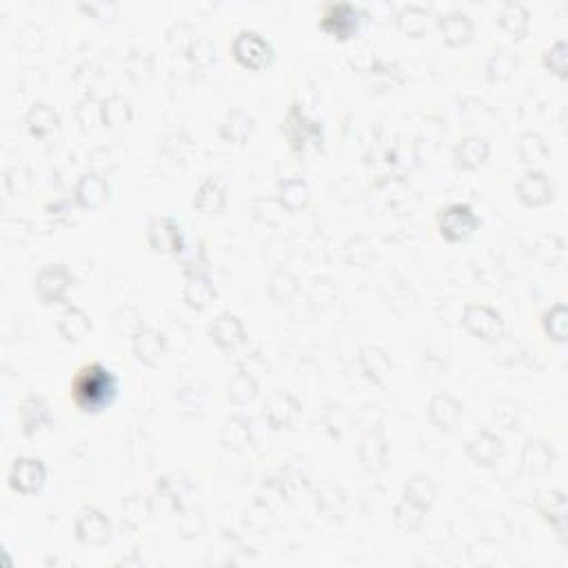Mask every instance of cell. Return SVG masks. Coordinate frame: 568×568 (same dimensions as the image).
I'll use <instances>...</instances> for the list:
<instances>
[{
    "label": "cell",
    "instance_id": "obj_6",
    "mask_svg": "<svg viewBox=\"0 0 568 568\" xmlns=\"http://www.w3.org/2000/svg\"><path fill=\"white\" fill-rule=\"evenodd\" d=\"M364 12L351 3H331L326 5L323 16H320V29L331 34L334 38L349 40L360 32V23Z\"/></svg>",
    "mask_w": 568,
    "mask_h": 568
},
{
    "label": "cell",
    "instance_id": "obj_35",
    "mask_svg": "<svg viewBox=\"0 0 568 568\" xmlns=\"http://www.w3.org/2000/svg\"><path fill=\"white\" fill-rule=\"evenodd\" d=\"M542 326H544V334L549 335L553 342L557 344H564L568 340V309L564 303H555L551 309L544 311L542 315Z\"/></svg>",
    "mask_w": 568,
    "mask_h": 568
},
{
    "label": "cell",
    "instance_id": "obj_2",
    "mask_svg": "<svg viewBox=\"0 0 568 568\" xmlns=\"http://www.w3.org/2000/svg\"><path fill=\"white\" fill-rule=\"evenodd\" d=\"M284 134L294 152L306 154L309 149L323 147V125L311 118L300 105H291L284 118Z\"/></svg>",
    "mask_w": 568,
    "mask_h": 568
},
{
    "label": "cell",
    "instance_id": "obj_20",
    "mask_svg": "<svg viewBox=\"0 0 568 568\" xmlns=\"http://www.w3.org/2000/svg\"><path fill=\"white\" fill-rule=\"evenodd\" d=\"M355 360H358V366L362 374H364V378L374 382V384H382L391 375V369H394L389 354L382 346L375 344L360 346L358 358Z\"/></svg>",
    "mask_w": 568,
    "mask_h": 568
},
{
    "label": "cell",
    "instance_id": "obj_34",
    "mask_svg": "<svg viewBox=\"0 0 568 568\" xmlns=\"http://www.w3.org/2000/svg\"><path fill=\"white\" fill-rule=\"evenodd\" d=\"M254 435H251V424L249 420L243 415H234L224 422L223 431H220V442H223L227 449H244L246 444H251Z\"/></svg>",
    "mask_w": 568,
    "mask_h": 568
},
{
    "label": "cell",
    "instance_id": "obj_44",
    "mask_svg": "<svg viewBox=\"0 0 568 568\" xmlns=\"http://www.w3.org/2000/svg\"><path fill=\"white\" fill-rule=\"evenodd\" d=\"M80 12L89 14L92 18L100 20H112L118 16V5L115 3H105V0H94V3H80Z\"/></svg>",
    "mask_w": 568,
    "mask_h": 568
},
{
    "label": "cell",
    "instance_id": "obj_38",
    "mask_svg": "<svg viewBox=\"0 0 568 568\" xmlns=\"http://www.w3.org/2000/svg\"><path fill=\"white\" fill-rule=\"evenodd\" d=\"M517 69V56L511 52V49H497L495 54L489 58L486 63V78L491 83H504V80L513 78Z\"/></svg>",
    "mask_w": 568,
    "mask_h": 568
},
{
    "label": "cell",
    "instance_id": "obj_23",
    "mask_svg": "<svg viewBox=\"0 0 568 568\" xmlns=\"http://www.w3.org/2000/svg\"><path fill=\"white\" fill-rule=\"evenodd\" d=\"M466 455H469L477 466L491 469V466H495L497 460L502 457V437L495 435L489 429L480 431V433L471 437L469 444H466Z\"/></svg>",
    "mask_w": 568,
    "mask_h": 568
},
{
    "label": "cell",
    "instance_id": "obj_32",
    "mask_svg": "<svg viewBox=\"0 0 568 568\" xmlns=\"http://www.w3.org/2000/svg\"><path fill=\"white\" fill-rule=\"evenodd\" d=\"M132 115H134L132 105H129V100L125 98V95L114 94L100 103V120H103L105 127L109 129L125 127V125L132 123Z\"/></svg>",
    "mask_w": 568,
    "mask_h": 568
},
{
    "label": "cell",
    "instance_id": "obj_25",
    "mask_svg": "<svg viewBox=\"0 0 568 568\" xmlns=\"http://www.w3.org/2000/svg\"><path fill=\"white\" fill-rule=\"evenodd\" d=\"M56 331L65 342H72V344H76V342L85 340L89 335V331H92V320H89V315L85 314L80 306L67 304L65 306L63 314L58 315Z\"/></svg>",
    "mask_w": 568,
    "mask_h": 568
},
{
    "label": "cell",
    "instance_id": "obj_36",
    "mask_svg": "<svg viewBox=\"0 0 568 568\" xmlns=\"http://www.w3.org/2000/svg\"><path fill=\"white\" fill-rule=\"evenodd\" d=\"M517 155H520V160L524 164H535L549 158L551 149L546 144L544 135H540L537 132H526L517 140Z\"/></svg>",
    "mask_w": 568,
    "mask_h": 568
},
{
    "label": "cell",
    "instance_id": "obj_22",
    "mask_svg": "<svg viewBox=\"0 0 568 568\" xmlns=\"http://www.w3.org/2000/svg\"><path fill=\"white\" fill-rule=\"evenodd\" d=\"M183 298L191 309L203 311L207 306L214 304V300L218 298V291H215L214 280L209 278L207 271H198V274H189L187 283H184Z\"/></svg>",
    "mask_w": 568,
    "mask_h": 568
},
{
    "label": "cell",
    "instance_id": "obj_5",
    "mask_svg": "<svg viewBox=\"0 0 568 568\" xmlns=\"http://www.w3.org/2000/svg\"><path fill=\"white\" fill-rule=\"evenodd\" d=\"M462 324L475 338L484 342H497L504 335V318L497 309L489 304H466L462 311Z\"/></svg>",
    "mask_w": 568,
    "mask_h": 568
},
{
    "label": "cell",
    "instance_id": "obj_41",
    "mask_svg": "<svg viewBox=\"0 0 568 568\" xmlns=\"http://www.w3.org/2000/svg\"><path fill=\"white\" fill-rule=\"evenodd\" d=\"M546 520L551 522L553 529L562 540H566V493L564 491H551L546 497V506L542 509Z\"/></svg>",
    "mask_w": 568,
    "mask_h": 568
},
{
    "label": "cell",
    "instance_id": "obj_15",
    "mask_svg": "<svg viewBox=\"0 0 568 568\" xmlns=\"http://www.w3.org/2000/svg\"><path fill=\"white\" fill-rule=\"evenodd\" d=\"M209 338L215 342L223 351H234L246 340V331L243 320L231 311H223L215 315L209 324Z\"/></svg>",
    "mask_w": 568,
    "mask_h": 568
},
{
    "label": "cell",
    "instance_id": "obj_30",
    "mask_svg": "<svg viewBox=\"0 0 568 568\" xmlns=\"http://www.w3.org/2000/svg\"><path fill=\"white\" fill-rule=\"evenodd\" d=\"M311 191L303 178H286L278 184V203L289 214H298L309 204Z\"/></svg>",
    "mask_w": 568,
    "mask_h": 568
},
{
    "label": "cell",
    "instance_id": "obj_16",
    "mask_svg": "<svg viewBox=\"0 0 568 568\" xmlns=\"http://www.w3.org/2000/svg\"><path fill=\"white\" fill-rule=\"evenodd\" d=\"M264 417L271 429H286L300 414V402L289 391H275L264 402Z\"/></svg>",
    "mask_w": 568,
    "mask_h": 568
},
{
    "label": "cell",
    "instance_id": "obj_7",
    "mask_svg": "<svg viewBox=\"0 0 568 568\" xmlns=\"http://www.w3.org/2000/svg\"><path fill=\"white\" fill-rule=\"evenodd\" d=\"M477 227H480V218L469 204L453 203L437 214V231L449 243H460V240L469 238Z\"/></svg>",
    "mask_w": 568,
    "mask_h": 568
},
{
    "label": "cell",
    "instance_id": "obj_24",
    "mask_svg": "<svg viewBox=\"0 0 568 568\" xmlns=\"http://www.w3.org/2000/svg\"><path fill=\"white\" fill-rule=\"evenodd\" d=\"M426 414H429L431 424H433L435 429L451 431L462 415V402L457 400L455 395L444 394V391H442V394H435L433 398L429 400V409H426Z\"/></svg>",
    "mask_w": 568,
    "mask_h": 568
},
{
    "label": "cell",
    "instance_id": "obj_8",
    "mask_svg": "<svg viewBox=\"0 0 568 568\" xmlns=\"http://www.w3.org/2000/svg\"><path fill=\"white\" fill-rule=\"evenodd\" d=\"M7 480L9 486L20 493V495H36V493L43 491L45 482H47V469H45L40 457L23 455L12 462Z\"/></svg>",
    "mask_w": 568,
    "mask_h": 568
},
{
    "label": "cell",
    "instance_id": "obj_28",
    "mask_svg": "<svg viewBox=\"0 0 568 568\" xmlns=\"http://www.w3.org/2000/svg\"><path fill=\"white\" fill-rule=\"evenodd\" d=\"M497 23H500V27L504 29L509 36L520 40V38H524L526 32H529L531 14H529V9H526L522 3H517V0H506V3L502 5Z\"/></svg>",
    "mask_w": 568,
    "mask_h": 568
},
{
    "label": "cell",
    "instance_id": "obj_18",
    "mask_svg": "<svg viewBox=\"0 0 568 568\" xmlns=\"http://www.w3.org/2000/svg\"><path fill=\"white\" fill-rule=\"evenodd\" d=\"M109 195L107 178L98 171H89L78 178L76 189H74V198H76L78 207L83 209H98L103 207L105 200Z\"/></svg>",
    "mask_w": 568,
    "mask_h": 568
},
{
    "label": "cell",
    "instance_id": "obj_19",
    "mask_svg": "<svg viewBox=\"0 0 568 568\" xmlns=\"http://www.w3.org/2000/svg\"><path fill=\"white\" fill-rule=\"evenodd\" d=\"M437 27H440L442 38H444V43L449 47H464V45L471 43L475 32L473 20H471L469 14L460 12V9L444 14V16L437 20Z\"/></svg>",
    "mask_w": 568,
    "mask_h": 568
},
{
    "label": "cell",
    "instance_id": "obj_17",
    "mask_svg": "<svg viewBox=\"0 0 568 568\" xmlns=\"http://www.w3.org/2000/svg\"><path fill=\"white\" fill-rule=\"evenodd\" d=\"M522 469L531 475L549 473L555 464V449L542 437H529L520 455Z\"/></svg>",
    "mask_w": 568,
    "mask_h": 568
},
{
    "label": "cell",
    "instance_id": "obj_39",
    "mask_svg": "<svg viewBox=\"0 0 568 568\" xmlns=\"http://www.w3.org/2000/svg\"><path fill=\"white\" fill-rule=\"evenodd\" d=\"M424 515H426L424 509H420L414 502L402 497L394 509V524L398 526L402 533H415L422 526V522H424Z\"/></svg>",
    "mask_w": 568,
    "mask_h": 568
},
{
    "label": "cell",
    "instance_id": "obj_29",
    "mask_svg": "<svg viewBox=\"0 0 568 568\" xmlns=\"http://www.w3.org/2000/svg\"><path fill=\"white\" fill-rule=\"evenodd\" d=\"M255 129V120L254 115L246 114L244 109H231L224 118V123L220 125V135L223 140L227 143H235V144H244L246 140L251 138Z\"/></svg>",
    "mask_w": 568,
    "mask_h": 568
},
{
    "label": "cell",
    "instance_id": "obj_4",
    "mask_svg": "<svg viewBox=\"0 0 568 568\" xmlns=\"http://www.w3.org/2000/svg\"><path fill=\"white\" fill-rule=\"evenodd\" d=\"M74 283H76V278L67 269V264L54 263L40 266L36 280H34V289H36L38 298L45 304H63Z\"/></svg>",
    "mask_w": 568,
    "mask_h": 568
},
{
    "label": "cell",
    "instance_id": "obj_11",
    "mask_svg": "<svg viewBox=\"0 0 568 568\" xmlns=\"http://www.w3.org/2000/svg\"><path fill=\"white\" fill-rule=\"evenodd\" d=\"M147 243L155 254H174L180 255L187 246H184V235L180 224L169 215H158V218L149 220L147 224Z\"/></svg>",
    "mask_w": 568,
    "mask_h": 568
},
{
    "label": "cell",
    "instance_id": "obj_1",
    "mask_svg": "<svg viewBox=\"0 0 568 568\" xmlns=\"http://www.w3.org/2000/svg\"><path fill=\"white\" fill-rule=\"evenodd\" d=\"M118 394V378L112 369L100 362L83 366L72 382V395L80 411L85 414H98L112 404Z\"/></svg>",
    "mask_w": 568,
    "mask_h": 568
},
{
    "label": "cell",
    "instance_id": "obj_33",
    "mask_svg": "<svg viewBox=\"0 0 568 568\" xmlns=\"http://www.w3.org/2000/svg\"><path fill=\"white\" fill-rule=\"evenodd\" d=\"M409 502H414V504L420 506V509H424L426 513H429L431 506H433L435 497H437V486L435 482L431 480L429 475H411L409 480L404 482V495Z\"/></svg>",
    "mask_w": 568,
    "mask_h": 568
},
{
    "label": "cell",
    "instance_id": "obj_31",
    "mask_svg": "<svg viewBox=\"0 0 568 568\" xmlns=\"http://www.w3.org/2000/svg\"><path fill=\"white\" fill-rule=\"evenodd\" d=\"M429 16H431V12L424 7V5L411 3V5H404V7L395 14V25H398V29L402 34L417 38L426 32V27H429Z\"/></svg>",
    "mask_w": 568,
    "mask_h": 568
},
{
    "label": "cell",
    "instance_id": "obj_9",
    "mask_svg": "<svg viewBox=\"0 0 568 568\" xmlns=\"http://www.w3.org/2000/svg\"><path fill=\"white\" fill-rule=\"evenodd\" d=\"M74 535L85 546H105L112 540V520L95 506H85L74 522Z\"/></svg>",
    "mask_w": 568,
    "mask_h": 568
},
{
    "label": "cell",
    "instance_id": "obj_14",
    "mask_svg": "<svg viewBox=\"0 0 568 568\" xmlns=\"http://www.w3.org/2000/svg\"><path fill=\"white\" fill-rule=\"evenodd\" d=\"M20 424H23V433L27 437L36 435L43 429H49L54 424L49 402L38 394L25 395L23 402H20Z\"/></svg>",
    "mask_w": 568,
    "mask_h": 568
},
{
    "label": "cell",
    "instance_id": "obj_40",
    "mask_svg": "<svg viewBox=\"0 0 568 568\" xmlns=\"http://www.w3.org/2000/svg\"><path fill=\"white\" fill-rule=\"evenodd\" d=\"M229 400L235 404H249L258 395V380L251 375V371L238 369L234 380L229 382Z\"/></svg>",
    "mask_w": 568,
    "mask_h": 568
},
{
    "label": "cell",
    "instance_id": "obj_21",
    "mask_svg": "<svg viewBox=\"0 0 568 568\" xmlns=\"http://www.w3.org/2000/svg\"><path fill=\"white\" fill-rule=\"evenodd\" d=\"M489 155H491L489 140H486L484 135H477V134L462 138L453 149V158H455L457 167L469 169V171L480 169L482 164L489 160Z\"/></svg>",
    "mask_w": 568,
    "mask_h": 568
},
{
    "label": "cell",
    "instance_id": "obj_26",
    "mask_svg": "<svg viewBox=\"0 0 568 568\" xmlns=\"http://www.w3.org/2000/svg\"><path fill=\"white\" fill-rule=\"evenodd\" d=\"M224 204H227V187H224V183L220 178H207L195 189L194 209L200 211V214H220L224 209Z\"/></svg>",
    "mask_w": 568,
    "mask_h": 568
},
{
    "label": "cell",
    "instance_id": "obj_13",
    "mask_svg": "<svg viewBox=\"0 0 568 568\" xmlns=\"http://www.w3.org/2000/svg\"><path fill=\"white\" fill-rule=\"evenodd\" d=\"M360 466L369 473H378L386 466L389 460V440H386L384 426L375 424L374 429L366 431L358 446Z\"/></svg>",
    "mask_w": 568,
    "mask_h": 568
},
{
    "label": "cell",
    "instance_id": "obj_27",
    "mask_svg": "<svg viewBox=\"0 0 568 568\" xmlns=\"http://www.w3.org/2000/svg\"><path fill=\"white\" fill-rule=\"evenodd\" d=\"M25 125L34 138H47L60 127V114L49 103H34L25 114Z\"/></svg>",
    "mask_w": 568,
    "mask_h": 568
},
{
    "label": "cell",
    "instance_id": "obj_42",
    "mask_svg": "<svg viewBox=\"0 0 568 568\" xmlns=\"http://www.w3.org/2000/svg\"><path fill=\"white\" fill-rule=\"evenodd\" d=\"M544 67L551 69L557 78L566 80L568 76V47L566 40H555L544 52Z\"/></svg>",
    "mask_w": 568,
    "mask_h": 568
},
{
    "label": "cell",
    "instance_id": "obj_43",
    "mask_svg": "<svg viewBox=\"0 0 568 568\" xmlns=\"http://www.w3.org/2000/svg\"><path fill=\"white\" fill-rule=\"evenodd\" d=\"M189 56L195 67L209 69L218 60V52H215V45L209 38H195L189 45Z\"/></svg>",
    "mask_w": 568,
    "mask_h": 568
},
{
    "label": "cell",
    "instance_id": "obj_37",
    "mask_svg": "<svg viewBox=\"0 0 568 568\" xmlns=\"http://www.w3.org/2000/svg\"><path fill=\"white\" fill-rule=\"evenodd\" d=\"M300 284L291 271L278 269L269 280V295L275 304H286L294 300V295L298 294Z\"/></svg>",
    "mask_w": 568,
    "mask_h": 568
},
{
    "label": "cell",
    "instance_id": "obj_10",
    "mask_svg": "<svg viewBox=\"0 0 568 568\" xmlns=\"http://www.w3.org/2000/svg\"><path fill=\"white\" fill-rule=\"evenodd\" d=\"M515 194L524 207H544L555 198V184L546 171L529 169L515 183Z\"/></svg>",
    "mask_w": 568,
    "mask_h": 568
},
{
    "label": "cell",
    "instance_id": "obj_3",
    "mask_svg": "<svg viewBox=\"0 0 568 568\" xmlns=\"http://www.w3.org/2000/svg\"><path fill=\"white\" fill-rule=\"evenodd\" d=\"M231 54L246 69H264L274 60V47L264 36L254 29H243L231 40Z\"/></svg>",
    "mask_w": 568,
    "mask_h": 568
},
{
    "label": "cell",
    "instance_id": "obj_12",
    "mask_svg": "<svg viewBox=\"0 0 568 568\" xmlns=\"http://www.w3.org/2000/svg\"><path fill=\"white\" fill-rule=\"evenodd\" d=\"M132 351L135 360L143 362L144 366H158L163 360L164 351H167V340H164L163 331L155 329L152 324H140V329L132 335Z\"/></svg>",
    "mask_w": 568,
    "mask_h": 568
}]
</instances>
